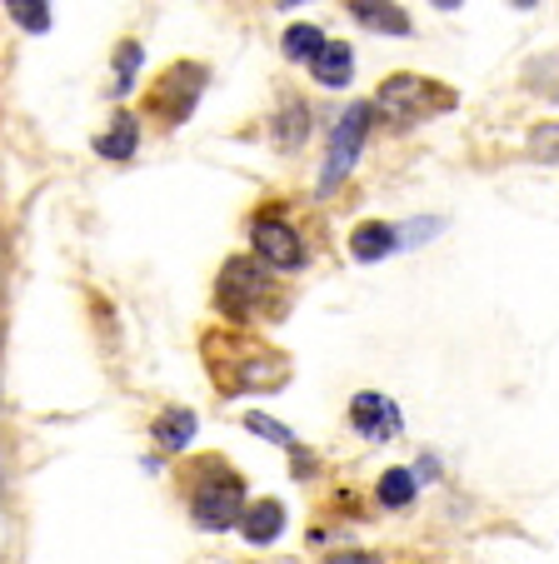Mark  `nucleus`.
<instances>
[{
	"instance_id": "9",
	"label": "nucleus",
	"mask_w": 559,
	"mask_h": 564,
	"mask_svg": "<svg viewBox=\"0 0 559 564\" xmlns=\"http://www.w3.org/2000/svg\"><path fill=\"white\" fill-rule=\"evenodd\" d=\"M395 246H400V240H395V230H390V225H380V220L355 225V235H350V256L365 260V265H369V260H385Z\"/></svg>"
},
{
	"instance_id": "19",
	"label": "nucleus",
	"mask_w": 559,
	"mask_h": 564,
	"mask_svg": "<svg viewBox=\"0 0 559 564\" xmlns=\"http://www.w3.org/2000/svg\"><path fill=\"white\" fill-rule=\"evenodd\" d=\"M136 70H140V45L126 41V45L116 51V90H126L130 80H136Z\"/></svg>"
},
{
	"instance_id": "17",
	"label": "nucleus",
	"mask_w": 559,
	"mask_h": 564,
	"mask_svg": "<svg viewBox=\"0 0 559 564\" xmlns=\"http://www.w3.org/2000/svg\"><path fill=\"white\" fill-rule=\"evenodd\" d=\"M415 500V475L410 469H385L380 475V505H390V510H400V505Z\"/></svg>"
},
{
	"instance_id": "15",
	"label": "nucleus",
	"mask_w": 559,
	"mask_h": 564,
	"mask_svg": "<svg viewBox=\"0 0 559 564\" xmlns=\"http://www.w3.org/2000/svg\"><path fill=\"white\" fill-rule=\"evenodd\" d=\"M6 11H11V21L31 35L51 31V0H6Z\"/></svg>"
},
{
	"instance_id": "11",
	"label": "nucleus",
	"mask_w": 559,
	"mask_h": 564,
	"mask_svg": "<svg viewBox=\"0 0 559 564\" xmlns=\"http://www.w3.org/2000/svg\"><path fill=\"white\" fill-rule=\"evenodd\" d=\"M136 140H140L136 116H130V110H120L116 126H110V135H100V140H96V150H100L106 160H130V155H136Z\"/></svg>"
},
{
	"instance_id": "5",
	"label": "nucleus",
	"mask_w": 559,
	"mask_h": 564,
	"mask_svg": "<svg viewBox=\"0 0 559 564\" xmlns=\"http://www.w3.org/2000/svg\"><path fill=\"white\" fill-rule=\"evenodd\" d=\"M250 240H255V256L265 260V265H275V270H300L305 265V246H300V235L290 230L286 220H255V230H250Z\"/></svg>"
},
{
	"instance_id": "3",
	"label": "nucleus",
	"mask_w": 559,
	"mask_h": 564,
	"mask_svg": "<svg viewBox=\"0 0 559 564\" xmlns=\"http://www.w3.org/2000/svg\"><path fill=\"white\" fill-rule=\"evenodd\" d=\"M260 300H270V275L255 260H230L221 270V310L230 319H250Z\"/></svg>"
},
{
	"instance_id": "1",
	"label": "nucleus",
	"mask_w": 559,
	"mask_h": 564,
	"mask_svg": "<svg viewBox=\"0 0 559 564\" xmlns=\"http://www.w3.org/2000/svg\"><path fill=\"white\" fill-rule=\"evenodd\" d=\"M450 106H454V90L440 86V80H424V75H390L380 86V110L390 120H400V126H415V120Z\"/></svg>"
},
{
	"instance_id": "7",
	"label": "nucleus",
	"mask_w": 559,
	"mask_h": 564,
	"mask_svg": "<svg viewBox=\"0 0 559 564\" xmlns=\"http://www.w3.org/2000/svg\"><path fill=\"white\" fill-rule=\"evenodd\" d=\"M350 15H355L365 31H380V35H405L410 31V15L390 0H350Z\"/></svg>"
},
{
	"instance_id": "13",
	"label": "nucleus",
	"mask_w": 559,
	"mask_h": 564,
	"mask_svg": "<svg viewBox=\"0 0 559 564\" xmlns=\"http://www.w3.org/2000/svg\"><path fill=\"white\" fill-rule=\"evenodd\" d=\"M525 86L535 96H559V51H545L525 65Z\"/></svg>"
},
{
	"instance_id": "8",
	"label": "nucleus",
	"mask_w": 559,
	"mask_h": 564,
	"mask_svg": "<svg viewBox=\"0 0 559 564\" xmlns=\"http://www.w3.org/2000/svg\"><path fill=\"white\" fill-rule=\"evenodd\" d=\"M280 530H286V505H280V500H260V505H250V510L240 514V534L250 544L280 540Z\"/></svg>"
},
{
	"instance_id": "10",
	"label": "nucleus",
	"mask_w": 559,
	"mask_h": 564,
	"mask_svg": "<svg viewBox=\"0 0 559 564\" xmlns=\"http://www.w3.org/2000/svg\"><path fill=\"white\" fill-rule=\"evenodd\" d=\"M191 435H195V410H160V420H155V445L165 449V455H175V449H185L191 445Z\"/></svg>"
},
{
	"instance_id": "4",
	"label": "nucleus",
	"mask_w": 559,
	"mask_h": 564,
	"mask_svg": "<svg viewBox=\"0 0 559 564\" xmlns=\"http://www.w3.org/2000/svg\"><path fill=\"white\" fill-rule=\"evenodd\" d=\"M240 514H245V479L221 475L211 485H201V495H195V524L201 530H230V524H240Z\"/></svg>"
},
{
	"instance_id": "21",
	"label": "nucleus",
	"mask_w": 559,
	"mask_h": 564,
	"mask_svg": "<svg viewBox=\"0 0 559 564\" xmlns=\"http://www.w3.org/2000/svg\"><path fill=\"white\" fill-rule=\"evenodd\" d=\"M330 564H369V560H365V554H335Z\"/></svg>"
},
{
	"instance_id": "20",
	"label": "nucleus",
	"mask_w": 559,
	"mask_h": 564,
	"mask_svg": "<svg viewBox=\"0 0 559 564\" xmlns=\"http://www.w3.org/2000/svg\"><path fill=\"white\" fill-rule=\"evenodd\" d=\"M245 425H250V430H255V435L275 440V445H295V435H290V430H286V425H280V420L260 415V410H255V415H245Z\"/></svg>"
},
{
	"instance_id": "22",
	"label": "nucleus",
	"mask_w": 559,
	"mask_h": 564,
	"mask_svg": "<svg viewBox=\"0 0 559 564\" xmlns=\"http://www.w3.org/2000/svg\"><path fill=\"white\" fill-rule=\"evenodd\" d=\"M434 6H440V11H454V6H460V0H434Z\"/></svg>"
},
{
	"instance_id": "12",
	"label": "nucleus",
	"mask_w": 559,
	"mask_h": 564,
	"mask_svg": "<svg viewBox=\"0 0 559 564\" xmlns=\"http://www.w3.org/2000/svg\"><path fill=\"white\" fill-rule=\"evenodd\" d=\"M315 80L320 86H330V90H340L350 80V45H335V41H325V51L315 55Z\"/></svg>"
},
{
	"instance_id": "2",
	"label": "nucleus",
	"mask_w": 559,
	"mask_h": 564,
	"mask_svg": "<svg viewBox=\"0 0 559 564\" xmlns=\"http://www.w3.org/2000/svg\"><path fill=\"white\" fill-rule=\"evenodd\" d=\"M365 130H369V106H350L345 116H340L335 135H330V160H325V175H320V195H335V185L350 175L359 145H365Z\"/></svg>"
},
{
	"instance_id": "16",
	"label": "nucleus",
	"mask_w": 559,
	"mask_h": 564,
	"mask_svg": "<svg viewBox=\"0 0 559 564\" xmlns=\"http://www.w3.org/2000/svg\"><path fill=\"white\" fill-rule=\"evenodd\" d=\"M320 51H325V35H320L315 25H290L286 31V55L290 61H315Z\"/></svg>"
},
{
	"instance_id": "14",
	"label": "nucleus",
	"mask_w": 559,
	"mask_h": 564,
	"mask_svg": "<svg viewBox=\"0 0 559 564\" xmlns=\"http://www.w3.org/2000/svg\"><path fill=\"white\" fill-rule=\"evenodd\" d=\"M305 130H310V110L305 106H286V116H275V145L280 150L305 145Z\"/></svg>"
},
{
	"instance_id": "18",
	"label": "nucleus",
	"mask_w": 559,
	"mask_h": 564,
	"mask_svg": "<svg viewBox=\"0 0 559 564\" xmlns=\"http://www.w3.org/2000/svg\"><path fill=\"white\" fill-rule=\"evenodd\" d=\"M529 155L535 160H559V120H545V126L529 130Z\"/></svg>"
},
{
	"instance_id": "23",
	"label": "nucleus",
	"mask_w": 559,
	"mask_h": 564,
	"mask_svg": "<svg viewBox=\"0 0 559 564\" xmlns=\"http://www.w3.org/2000/svg\"><path fill=\"white\" fill-rule=\"evenodd\" d=\"M515 6H519V11H529V6H535V0H515Z\"/></svg>"
},
{
	"instance_id": "6",
	"label": "nucleus",
	"mask_w": 559,
	"mask_h": 564,
	"mask_svg": "<svg viewBox=\"0 0 559 564\" xmlns=\"http://www.w3.org/2000/svg\"><path fill=\"white\" fill-rule=\"evenodd\" d=\"M350 420H355V430L359 435H369V440H390V435H400V410L385 400V394H375V390H365V394H355L350 400Z\"/></svg>"
}]
</instances>
